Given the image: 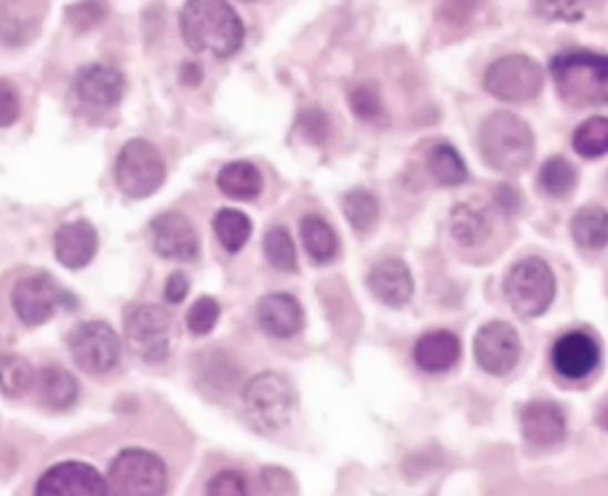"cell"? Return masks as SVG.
<instances>
[{
    "label": "cell",
    "instance_id": "obj_1",
    "mask_svg": "<svg viewBox=\"0 0 608 496\" xmlns=\"http://www.w3.org/2000/svg\"><path fill=\"white\" fill-rule=\"evenodd\" d=\"M181 34L190 51L224 60L240 51L245 27L226 0H188L181 12Z\"/></svg>",
    "mask_w": 608,
    "mask_h": 496
},
{
    "label": "cell",
    "instance_id": "obj_2",
    "mask_svg": "<svg viewBox=\"0 0 608 496\" xmlns=\"http://www.w3.org/2000/svg\"><path fill=\"white\" fill-rule=\"evenodd\" d=\"M556 93L570 107L608 105V55L566 51L552 60Z\"/></svg>",
    "mask_w": 608,
    "mask_h": 496
},
{
    "label": "cell",
    "instance_id": "obj_3",
    "mask_svg": "<svg viewBox=\"0 0 608 496\" xmlns=\"http://www.w3.org/2000/svg\"><path fill=\"white\" fill-rule=\"evenodd\" d=\"M481 155L499 174H518L533 162L535 136L530 126L512 112H495L481 126Z\"/></svg>",
    "mask_w": 608,
    "mask_h": 496
},
{
    "label": "cell",
    "instance_id": "obj_4",
    "mask_svg": "<svg viewBox=\"0 0 608 496\" xmlns=\"http://www.w3.org/2000/svg\"><path fill=\"white\" fill-rule=\"evenodd\" d=\"M243 406L250 423L265 435L286 430L298 411V396L290 380L281 373H259L243 390Z\"/></svg>",
    "mask_w": 608,
    "mask_h": 496
},
{
    "label": "cell",
    "instance_id": "obj_5",
    "mask_svg": "<svg viewBox=\"0 0 608 496\" xmlns=\"http://www.w3.org/2000/svg\"><path fill=\"white\" fill-rule=\"evenodd\" d=\"M124 333L131 352L147 363L167 359L176 340V328L169 311L155 304H131L124 311Z\"/></svg>",
    "mask_w": 608,
    "mask_h": 496
},
{
    "label": "cell",
    "instance_id": "obj_6",
    "mask_svg": "<svg viewBox=\"0 0 608 496\" xmlns=\"http://www.w3.org/2000/svg\"><path fill=\"white\" fill-rule=\"evenodd\" d=\"M506 300L523 319H535L545 313L556 294V280L547 261L528 257L508 271L504 283Z\"/></svg>",
    "mask_w": 608,
    "mask_h": 496
},
{
    "label": "cell",
    "instance_id": "obj_7",
    "mask_svg": "<svg viewBox=\"0 0 608 496\" xmlns=\"http://www.w3.org/2000/svg\"><path fill=\"white\" fill-rule=\"evenodd\" d=\"M167 167L153 143L143 138L128 141L117 157V167H114V178L117 186L128 197H147L162 188Z\"/></svg>",
    "mask_w": 608,
    "mask_h": 496
},
{
    "label": "cell",
    "instance_id": "obj_8",
    "mask_svg": "<svg viewBox=\"0 0 608 496\" xmlns=\"http://www.w3.org/2000/svg\"><path fill=\"white\" fill-rule=\"evenodd\" d=\"M545 86V74L528 55H506L495 60L485 72V91L504 103H528Z\"/></svg>",
    "mask_w": 608,
    "mask_h": 496
},
{
    "label": "cell",
    "instance_id": "obj_9",
    "mask_svg": "<svg viewBox=\"0 0 608 496\" xmlns=\"http://www.w3.org/2000/svg\"><path fill=\"white\" fill-rule=\"evenodd\" d=\"M107 485L117 494L155 496L167 489V466L153 452L124 450L112 461Z\"/></svg>",
    "mask_w": 608,
    "mask_h": 496
},
{
    "label": "cell",
    "instance_id": "obj_10",
    "mask_svg": "<svg viewBox=\"0 0 608 496\" xmlns=\"http://www.w3.org/2000/svg\"><path fill=\"white\" fill-rule=\"evenodd\" d=\"M68 350L81 371L101 375L117 366L122 356V342L107 323L86 321L70 330Z\"/></svg>",
    "mask_w": 608,
    "mask_h": 496
},
{
    "label": "cell",
    "instance_id": "obj_11",
    "mask_svg": "<svg viewBox=\"0 0 608 496\" xmlns=\"http://www.w3.org/2000/svg\"><path fill=\"white\" fill-rule=\"evenodd\" d=\"M473 354L485 373L506 375L521 359V338L514 326L502 321L485 323L475 335Z\"/></svg>",
    "mask_w": 608,
    "mask_h": 496
},
{
    "label": "cell",
    "instance_id": "obj_12",
    "mask_svg": "<svg viewBox=\"0 0 608 496\" xmlns=\"http://www.w3.org/2000/svg\"><path fill=\"white\" fill-rule=\"evenodd\" d=\"M62 300L64 292L48 273L27 276L12 290V309L27 326H41L53 319Z\"/></svg>",
    "mask_w": 608,
    "mask_h": 496
},
{
    "label": "cell",
    "instance_id": "obj_13",
    "mask_svg": "<svg viewBox=\"0 0 608 496\" xmlns=\"http://www.w3.org/2000/svg\"><path fill=\"white\" fill-rule=\"evenodd\" d=\"M110 492L107 479L89 463L68 461L45 471L37 483V494L41 496H103Z\"/></svg>",
    "mask_w": 608,
    "mask_h": 496
},
{
    "label": "cell",
    "instance_id": "obj_14",
    "mask_svg": "<svg viewBox=\"0 0 608 496\" xmlns=\"http://www.w3.org/2000/svg\"><path fill=\"white\" fill-rule=\"evenodd\" d=\"M124 89V74L112 64H86L74 76V95L79 97V103L93 110H110L120 105Z\"/></svg>",
    "mask_w": 608,
    "mask_h": 496
},
{
    "label": "cell",
    "instance_id": "obj_15",
    "mask_svg": "<svg viewBox=\"0 0 608 496\" xmlns=\"http://www.w3.org/2000/svg\"><path fill=\"white\" fill-rule=\"evenodd\" d=\"M151 236L155 252L164 259L193 261L200 255V238H197L193 224L178 211L159 214L151 224Z\"/></svg>",
    "mask_w": 608,
    "mask_h": 496
},
{
    "label": "cell",
    "instance_id": "obj_16",
    "mask_svg": "<svg viewBox=\"0 0 608 496\" xmlns=\"http://www.w3.org/2000/svg\"><path fill=\"white\" fill-rule=\"evenodd\" d=\"M554 371L566 380H583L591 375L599 366V344L597 340L583 333V330H570V333L556 340L552 350Z\"/></svg>",
    "mask_w": 608,
    "mask_h": 496
},
{
    "label": "cell",
    "instance_id": "obj_17",
    "mask_svg": "<svg viewBox=\"0 0 608 496\" xmlns=\"http://www.w3.org/2000/svg\"><path fill=\"white\" fill-rule=\"evenodd\" d=\"M45 0H0V41L6 45H27L41 31Z\"/></svg>",
    "mask_w": 608,
    "mask_h": 496
},
{
    "label": "cell",
    "instance_id": "obj_18",
    "mask_svg": "<svg viewBox=\"0 0 608 496\" xmlns=\"http://www.w3.org/2000/svg\"><path fill=\"white\" fill-rule=\"evenodd\" d=\"M257 323L269 338H295L305 326V311L292 294L274 292L261 297L257 304Z\"/></svg>",
    "mask_w": 608,
    "mask_h": 496
},
{
    "label": "cell",
    "instance_id": "obj_19",
    "mask_svg": "<svg viewBox=\"0 0 608 496\" xmlns=\"http://www.w3.org/2000/svg\"><path fill=\"white\" fill-rule=\"evenodd\" d=\"M521 430L525 442L533 446L558 444L566 437L564 411L547 400L525 404L521 411Z\"/></svg>",
    "mask_w": 608,
    "mask_h": 496
},
{
    "label": "cell",
    "instance_id": "obj_20",
    "mask_svg": "<svg viewBox=\"0 0 608 496\" xmlns=\"http://www.w3.org/2000/svg\"><path fill=\"white\" fill-rule=\"evenodd\" d=\"M369 290L378 302L388 307H404L414 294V278L400 259H385L375 264L369 276Z\"/></svg>",
    "mask_w": 608,
    "mask_h": 496
},
{
    "label": "cell",
    "instance_id": "obj_21",
    "mask_svg": "<svg viewBox=\"0 0 608 496\" xmlns=\"http://www.w3.org/2000/svg\"><path fill=\"white\" fill-rule=\"evenodd\" d=\"M97 252V234L89 221H72L58 228L55 257L64 269H84Z\"/></svg>",
    "mask_w": 608,
    "mask_h": 496
},
{
    "label": "cell",
    "instance_id": "obj_22",
    "mask_svg": "<svg viewBox=\"0 0 608 496\" xmlns=\"http://www.w3.org/2000/svg\"><path fill=\"white\" fill-rule=\"evenodd\" d=\"M462 356V342L450 330H433L414 344L416 366L429 373H445Z\"/></svg>",
    "mask_w": 608,
    "mask_h": 496
},
{
    "label": "cell",
    "instance_id": "obj_23",
    "mask_svg": "<svg viewBox=\"0 0 608 496\" xmlns=\"http://www.w3.org/2000/svg\"><path fill=\"white\" fill-rule=\"evenodd\" d=\"M490 214L481 205L462 203L450 214V234L462 247H478L490 238Z\"/></svg>",
    "mask_w": 608,
    "mask_h": 496
},
{
    "label": "cell",
    "instance_id": "obj_24",
    "mask_svg": "<svg viewBox=\"0 0 608 496\" xmlns=\"http://www.w3.org/2000/svg\"><path fill=\"white\" fill-rule=\"evenodd\" d=\"M34 388L39 402L53 411L70 409L79 400V385L74 375L60 366L43 369L34 380Z\"/></svg>",
    "mask_w": 608,
    "mask_h": 496
},
{
    "label": "cell",
    "instance_id": "obj_25",
    "mask_svg": "<svg viewBox=\"0 0 608 496\" xmlns=\"http://www.w3.org/2000/svg\"><path fill=\"white\" fill-rule=\"evenodd\" d=\"M217 186L224 195L234 197V200H255V197L265 188L259 169L250 162H231L219 172Z\"/></svg>",
    "mask_w": 608,
    "mask_h": 496
},
{
    "label": "cell",
    "instance_id": "obj_26",
    "mask_svg": "<svg viewBox=\"0 0 608 496\" xmlns=\"http://www.w3.org/2000/svg\"><path fill=\"white\" fill-rule=\"evenodd\" d=\"M300 238L309 259H315L317 264H328L338 257L336 230L321 217H315V214L305 217L300 221Z\"/></svg>",
    "mask_w": 608,
    "mask_h": 496
},
{
    "label": "cell",
    "instance_id": "obj_27",
    "mask_svg": "<svg viewBox=\"0 0 608 496\" xmlns=\"http://www.w3.org/2000/svg\"><path fill=\"white\" fill-rule=\"evenodd\" d=\"M570 234L585 250H601L608 245V211L604 207H585L573 217Z\"/></svg>",
    "mask_w": 608,
    "mask_h": 496
},
{
    "label": "cell",
    "instance_id": "obj_28",
    "mask_svg": "<svg viewBox=\"0 0 608 496\" xmlns=\"http://www.w3.org/2000/svg\"><path fill=\"white\" fill-rule=\"evenodd\" d=\"M429 174L440 186H462L468 178L464 157L456 153V147L440 143L429 153Z\"/></svg>",
    "mask_w": 608,
    "mask_h": 496
},
{
    "label": "cell",
    "instance_id": "obj_29",
    "mask_svg": "<svg viewBox=\"0 0 608 496\" xmlns=\"http://www.w3.org/2000/svg\"><path fill=\"white\" fill-rule=\"evenodd\" d=\"M212 226H215V234L226 252H240L253 236V221L248 214L238 209H219Z\"/></svg>",
    "mask_w": 608,
    "mask_h": 496
},
{
    "label": "cell",
    "instance_id": "obj_30",
    "mask_svg": "<svg viewBox=\"0 0 608 496\" xmlns=\"http://www.w3.org/2000/svg\"><path fill=\"white\" fill-rule=\"evenodd\" d=\"M37 373L31 363L18 354L0 356V392L10 400H20L31 388H34Z\"/></svg>",
    "mask_w": 608,
    "mask_h": 496
},
{
    "label": "cell",
    "instance_id": "obj_31",
    "mask_svg": "<svg viewBox=\"0 0 608 496\" xmlns=\"http://www.w3.org/2000/svg\"><path fill=\"white\" fill-rule=\"evenodd\" d=\"M575 153L585 159H597L608 153V120L589 117L573 134Z\"/></svg>",
    "mask_w": 608,
    "mask_h": 496
},
{
    "label": "cell",
    "instance_id": "obj_32",
    "mask_svg": "<svg viewBox=\"0 0 608 496\" xmlns=\"http://www.w3.org/2000/svg\"><path fill=\"white\" fill-rule=\"evenodd\" d=\"M578 186L575 167L564 157H552L539 169V188L549 197H568Z\"/></svg>",
    "mask_w": 608,
    "mask_h": 496
},
{
    "label": "cell",
    "instance_id": "obj_33",
    "mask_svg": "<svg viewBox=\"0 0 608 496\" xmlns=\"http://www.w3.org/2000/svg\"><path fill=\"white\" fill-rule=\"evenodd\" d=\"M342 211L352 228H357L359 234H367L375 226L381 207H378V200L369 190H350L342 197Z\"/></svg>",
    "mask_w": 608,
    "mask_h": 496
},
{
    "label": "cell",
    "instance_id": "obj_34",
    "mask_svg": "<svg viewBox=\"0 0 608 496\" xmlns=\"http://www.w3.org/2000/svg\"><path fill=\"white\" fill-rule=\"evenodd\" d=\"M265 255L269 264L278 271L292 273L298 269V252H295V242L286 228L276 226L265 236Z\"/></svg>",
    "mask_w": 608,
    "mask_h": 496
},
{
    "label": "cell",
    "instance_id": "obj_35",
    "mask_svg": "<svg viewBox=\"0 0 608 496\" xmlns=\"http://www.w3.org/2000/svg\"><path fill=\"white\" fill-rule=\"evenodd\" d=\"M591 0H535V8L549 22H580Z\"/></svg>",
    "mask_w": 608,
    "mask_h": 496
},
{
    "label": "cell",
    "instance_id": "obj_36",
    "mask_svg": "<svg viewBox=\"0 0 608 496\" xmlns=\"http://www.w3.org/2000/svg\"><path fill=\"white\" fill-rule=\"evenodd\" d=\"M221 307L215 300V297H200V300H195V304L190 307L186 323L193 335H207L215 330L217 321H219Z\"/></svg>",
    "mask_w": 608,
    "mask_h": 496
},
{
    "label": "cell",
    "instance_id": "obj_37",
    "mask_svg": "<svg viewBox=\"0 0 608 496\" xmlns=\"http://www.w3.org/2000/svg\"><path fill=\"white\" fill-rule=\"evenodd\" d=\"M350 107L361 122H378L385 114L381 93L371 84H361L350 93Z\"/></svg>",
    "mask_w": 608,
    "mask_h": 496
},
{
    "label": "cell",
    "instance_id": "obj_38",
    "mask_svg": "<svg viewBox=\"0 0 608 496\" xmlns=\"http://www.w3.org/2000/svg\"><path fill=\"white\" fill-rule=\"evenodd\" d=\"M107 18V8L103 0H81V3H74L68 8V22L81 31H91L95 27H101Z\"/></svg>",
    "mask_w": 608,
    "mask_h": 496
},
{
    "label": "cell",
    "instance_id": "obj_39",
    "mask_svg": "<svg viewBox=\"0 0 608 496\" xmlns=\"http://www.w3.org/2000/svg\"><path fill=\"white\" fill-rule=\"evenodd\" d=\"M300 134L315 145H321L328 134H331V124H328V117L319 107H309L300 114Z\"/></svg>",
    "mask_w": 608,
    "mask_h": 496
},
{
    "label": "cell",
    "instance_id": "obj_40",
    "mask_svg": "<svg viewBox=\"0 0 608 496\" xmlns=\"http://www.w3.org/2000/svg\"><path fill=\"white\" fill-rule=\"evenodd\" d=\"M248 489H250L248 477L238 471H221L207 483V492L219 494V496H226V494L240 496V494H248Z\"/></svg>",
    "mask_w": 608,
    "mask_h": 496
},
{
    "label": "cell",
    "instance_id": "obj_41",
    "mask_svg": "<svg viewBox=\"0 0 608 496\" xmlns=\"http://www.w3.org/2000/svg\"><path fill=\"white\" fill-rule=\"evenodd\" d=\"M483 3L485 0H442L440 18H442V22L454 24V27L466 24L473 18V12L478 10Z\"/></svg>",
    "mask_w": 608,
    "mask_h": 496
},
{
    "label": "cell",
    "instance_id": "obj_42",
    "mask_svg": "<svg viewBox=\"0 0 608 496\" xmlns=\"http://www.w3.org/2000/svg\"><path fill=\"white\" fill-rule=\"evenodd\" d=\"M20 112H22V105H20L18 89H14L10 81L0 79V128H8L18 122Z\"/></svg>",
    "mask_w": 608,
    "mask_h": 496
},
{
    "label": "cell",
    "instance_id": "obj_43",
    "mask_svg": "<svg viewBox=\"0 0 608 496\" xmlns=\"http://www.w3.org/2000/svg\"><path fill=\"white\" fill-rule=\"evenodd\" d=\"M261 483H265L267 492H276V494H292L295 489V479L281 471V468H267L265 475H261Z\"/></svg>",
    "mask_w": 608,
    "mask_h": 496
},
{
    "label": "cell",
    "instance_id": "obj_44",
    "mask_svg": "<svg viewBox=\"0 0 608 496\" xmlns=\"http://www.w3.org/2000/svg\"><path fill=\"white\" fill-rule=\"evenodd\" d=\"M186 294H188V278L176 271L169 276L167 280V290H164V297H167V302L172 304H181L186 300Z\"/></svg>",
    "mask_w": 608,
    "mask_h": 496
},
{
    "label": "cell",
    "instance_id": "obj_45",
    "mask_svg": "<svg viewBox=\"0 0 608 496\" xmlns=\"http://www.w3.org/2000/svg\"><path fill=\"white\" fill-rule=\"evenodd\" d=\"M497 203H499L502 211H506V214H516V211L521 209V195H518V190L512 188V186H502V188L497 190Z\"/></svg>",
    "mask_w": 608,
    "mask_h": 496
},
{
    "label": "cell",
    "instance_id": "obj_46",
    "mask_svg": "<svg viewBox=\"0 0 608 496\" xmlns=\"http://www.w3.org/2000/svg\"><path fill=\"white\" fill-rule=\"evenodd\" d=\"M181 81H184L186 86H197L203 81V68L197 62H186L184 68H181Z\"/></svg>",
    "mask_w": 608,
    "mask_h": 496
},
{
    "label": "cell",
    "instance_id": "obj_47",
    "mask_svg": "<svg viewBox=\"0 0 608 496\" xmlns=\"http://www.w3.org/2000/svg\"><path fill=\"white\" fill-rule=\"evenodd\" d=\"M599 425L608 433V404H606V406L601 409V413H599Z\"/></svg>",
    "mask_w": 608,
    "mask_h": 496
}]
</instances>
